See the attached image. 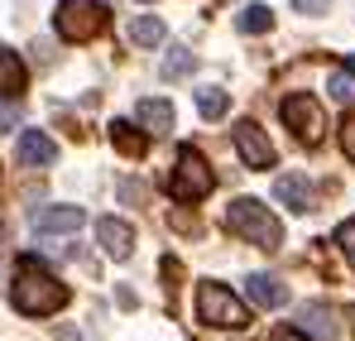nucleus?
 I'll return each instance as SVG.
<instances>
[{"label": "nucleus", "mask_w": 355, "mask_h": 341, "mask_svg": "<svg viewBox=\"0 0 355 341\" xmlns=\"http://www.w3.org/2000/svg\"><path fill=\"white\" fill-rule=\"evenodd\" d=\"M10 298L24 317H53L67 308L72 288L62 284L53 269H44L34 255H19V269H15V284H10Z\"/></svg>", "instance_id": "obj_1"}, {"label": "nucleus", "mask_w": 355, "mask_h": 341, "mask_svg": "<svg viewBox=\"0 0 355 341\" xmlns=\"http://www.w3.org/2000/svg\"><path fill=\"white\" fill-rule=\"evenodd\" d=\"M226 226H231V235L250 240L254 250H269V255L284 245V226H279V217H274L259 197H236V202L226 207Z\"/></svg>", "instance_id": "obj_2"}, {"label": "nucleus", "mask_w": 355, "mask_h": 341, "mask_svg": "<svg viewBox=\"0 0 355 341\" xmlns=\"http://www.w3.org/2000/svg\"><path fill=\"white\" fill-rule=\"evenodd\" d=\"M53 29L67 44H92L111 29V10L101 0H58L53 10Z\"/></svg>", "instance_id": "obj_3"}, {"label": "nucleus", "mask_w": 355, "mask_h": 341, "mask_svg": "<svg viewBox=\"0 0 355 341\" xmlns=\"http://www.w3.org/2000/svg\"><path fill=\"white\" fill-rule=\"evenodd\" d=\"M197 317L207 327H221V332H245L250 327V308L226 284H211V279L197 288Z\"/></svg>", "instance_id": "obj_4"}, {"label": "nucleus", "mask_w": 355, "mask_h": 341, "mask_svg": "<svg viewBox=\"0 0 355 341\" xmlns=\"http://www.w3.org/2000/svg\"><path fill=\"white\" fill-rule=\"evenodd\" d=\"M211 188H216V173H211V164H207V159H202L192 144H182V149H178L173 173H168V192H173V202H202Z\"/></svg>", "instance_id": "obj_5"}, {"label": "nucleus", "mask_w": 355, "mask_h": 341, "mask_svg": "<svg viewBox=\"0 0 355 341\" xmlns=\"http://www.w3.org/2000/svg\"><path fill=\"white\" fill-rule=\"evenodd\" d=\"M279 115H284V125L293 130V135L302 140V144H307V149H312V144H322L327 115H322V101H317V97H307V92H293V97H284Z\"/></svg>", "instance_id": "obj_6"}, {"label": "nucleus", "mask_w": 355, "mask_h": 341, "mask_svg": "<svg viewBox=\"0 0 355 341\" xmlns=\"http://www.w3.org/2000/svg\"><path fill=\"white\" fill-rule=\"evenodd\" d=\"M82 222H87V212L72 207V202H49V207L29 212V226L39 235H67V231H82Z\"/></svg>", "instance_id": "obj_7"}, {"label": "nucleus", "mask_w": 355, "mask_h": 341, "mask_svg": "<svg viewBox=\"0 0 355 341\" xmlns=\"http://www.w3.org/2000/svg\"><path fill=\"white\" fill-rule=\"evenodd\" d=\"M236 149L250 169H274V144H269V135L254 120H240L236 125Z\"/></svg>", "instance_id": "obj_8"}, {"label": "nucleus", "mask_w": 355, "mask_h": 341, "mask_svg": "<svg viewBox=\"0 0 355 341\" xmlns=\"http://www.w3.org/2000/svg\"><path fill=\"white\" fill-rule=\"evenodd\" d=\"M274 197H279L288 212H312V207H317V188L307 183V173H279V178H274Z\"/></svg>", "instance_id": "obj_9"}, {"label": "nucleus", "mask_w": 355, "mask_h": 341, "mask_svg": "<svg viewBox=\"0 0 355 341\" xmlns=\"http://www.w3.org/2000/svg\"><path fill=\"white\" fill-rule=\"evenodd\" d=\"M96 240H101V250H106L111 260H130V250H135V226L120 222V217H101V222H96Z\"/></svg>", "instance_id": "obj_10"}, {"label": "nucleus", "mask_w": 355, "mask_h": 341, "mask_svg": "<svg viewBox=\"0 0 355 341\" xmlns=\"http://www.w3.org/2000/svg\"><path fill=\"white\" fill-rule=\"evenodd\" d=\"M19 164L49 169V164H58V144H53L44 130H24V135H19Z\"/></svg>", "instance_id": "obj_11"}, {"label": "nucleus", "mask_w": 355, "mask_h": 341, "mask_svg": "<svg viewBox=\"0 0 355 341\" xmlns=\"http://www.w3.org/2000/svg\"><path fill=\"white\" fill-rule=\"evenodd\" d=\"M245 293H250L254 308H284V303H288V284L274 279V274H250V279H245Z\"/></svg>", "instance_id": "obj_12"}, {"label": "nucleus", "mask_w": 355, "mask_h": 341, "mask_svg": "<svg viewBox=\"0 0 355 341\" xmlns=\"http://www.w3.org/2000/svg\"><path fill=\"white\" fill-rule=\"evenodd\" d=\"M111 144H116L125 159H144L149 130H144V125H130V120H111Z\"/></svg>", "instance_id": "obj_13"}, {"label": "nucleus", "mask_w": 355, "mask_h": 341, "mask_svg": "<svg viewBox=\"0 0 355 341\" xmlns=\"http://www.w3.org/2000/svg\"><path fill=\"white\" fill-rule=\"evenodd\" d=\"M135 120H139L149 135H168V130H173V106H168V101H154V97H144V101L135 106Z\"/></svg>", "instance_id": "obj_14"}, {"label": "nucleus", "mask_w": 355, "mask_h": 341, "mask_svg": "<svg viewBox=\"0 0 355 341\" xmlns=\"http://www.w3.org/2000/svg\"><path fill=\"white\" fill-rule=\"evenodd\" d=\"M24 82H29V72H24L19 53H15V49H0V92H5V97H19Z\"/></svg>", "instance_id": "obj_15"}, {"label": "nucleus", "mask_w": 355, "mask_h": 341, "mask_svg": "<svg viewBox=\"0 0 355 341\" xmlns=\"http://www.w3.org/2000/svg\"><path fill=\"white\" fill-rule=\"evenodd\" d=\"M164 34H168V29H164L159 15H135V19H130V39H135L139 49H159Z\"/></svg>", "instance_id": "obj_16"}, {"label": "nucleus", "mask_w": 355, "mask_h": 341, "mask_svg": "<svg viewBox=\"0 0 355 341\" xmlns=\"http://www.w3.org/2000/svg\"><path fill=\"white\" fill-rule=\"evenodd\" d=\"M192 67H197V53L178 44V49H168L164 67H159V77H164V82H178V77H192Z\"/></svg>", "instance_id": "obj_17"}, {"label": "nucleus", "mask_w": 355, "mask_h": 341, "mask_svg": "<svg viewBox=\"0 0 355 341\" xmlns=\"http://www.w3.org/2000/svg\"><path fill=\"white\" fill-rule=\"evenodd\" d=\"M302 322H307V332H312V337H322V341L336 337V313H331V308H322V303L302 308Z\"/></svg>", "instance_id": "obj_18"}, {"label": "nucleus", "mask_w": 355, "mask_h": 341, "mask_svg": "<svg viewBox=\"0 0 355 341\" xmlns=\"http://www.w3.org/2000/svg\"><path fill=\"white\" fill-rule=\"evenodd\" d=\"M236 24H240V34H264V29H274V10L269 5H245Z\"/></svg>", "instance_id": "obj_19"}, {"label": "nucleus", "mask_w": 355, "mask_h": 341, "mask_svg": "<svg viewBox=\"0 0 355 341\" xmlns=\"http://www.w3.org/2000/svg\"><path fill=\"white\" fill-rule=\"evenodd\" d=\"M226 106H231V97H226L221 87H202V92H197V111L207 115V120H221Z\"/></svg>", "instance_id": "obj_20"}, {"label": "nucleus", "mask_w": 355, "mask_h": 341, "mask_svg": "<svg viewBox=\"0 0 355 341\" xmlns=\"http://www.w3.org/2000/svg\"><path fill=\"white\" fill-rule=\"evenodd\" d=\"M327 92H331L336 101H355V63H351V67H341V72H331Z\"/></svg>", "instance_id": "obj_21"}, {"label": "nucleus", "mask_w": 355, "mask_h": 341, "mask_svg": "<svg viewBox=\"0 0 355 341\" xmlns=\"http://www.w3.org/2000/svg\"><path fill=\"white\" fill-rule=\"evenodd\" d=\"M336 245H341V255L355 265V222H341L336 226Z\"/></svg>", "instance_id": "obj_22"}, {"label": "nucleus", "mask_w": 355, "mask_h": 341, "mask_svg": "<svg viewBox=\"0 0 355 341\" xmlns=\"http://www.w3.org/2000/svg\"><path fill=\"white\" fill-rule=\"evenodd\" d=\"M341 149H346V159L355 164V111L341 120Z\"/></svg>", "instance_id": "obj_23"}, {"label": "nucleus", "mask_w": 355, "mask_h": 341, "mask_svg": "<svg viewBox=\"0 0 355 341\" xmlns=\"http://www.w3.org/2000/svg\"><path fill=\"white\" fill-rule=\"evenodd\" d=\"M293 10H297V15H327L331 0H293Z\"/></svg>", "instance_id": "obj_24"}, {"label": "nucleus", "mask_w": 355, "mask_h": 341, "mask_svg": "<svg viewBox=\"0 0 355 341\" xmlns=\"http://www.w3.org/2000/svg\"><path fill=\"white\" fill-rule=\"evenodd\" d=\"M19 125V106L15 101H0V130H15Z\"/></svg>", "instance_id": "obj_25"}, {"label": "nucleus", "mask_w": 355, "mask_h": 341, "mask_svg": "<svg viewBox=\"0 0 355 341\" xmlns=\"http://www.w3.org/2000/svg\"><path fill=\"white\" fill-rule=\"evenodd\" d=\"M269 341H307V332H297V327H274Z\"/></svg>", "instance_id": "obj_26"}, {"label": "nucleus", "mask_w": 355, "mask_h": 341, "mask_svg": "<svg viewBox=\"0 0 355 341\" xmlns=\"http://www.w3.org/2000/svg\"><path fill=\"white\" fill-rule=\"evenodd\" d=\"M346 317H351V332H355V308H351V313H346Z\"/></svg>", "instance_id": "obj_27"}, {"label": "nucleus", "mask_w": 355, "mask_h": 341, "mask_svg": "<svg viewBox=\"0 0 355 341\" xmlns=\"http://www.w3.org/2000/svg\"><path fill=\"white\" fill-rule=\"evenodd\" d=\"M0 240H5V226H0Z\"/></svg>", "instance_id": "obj_28"}, {"label": "nucleus", "mask_w": 355, "mask_h": 341, "mask_svg": "<svg viewBox=\"0 0 355 341\" xmlns=\"http://www.w3.org/2000/svg\"><path fill=\"white\" fill-rule=\"evenodd\" d=\"M139 5H149V0H139Z\"/></svg>", "instance_id": "obj_29"}]
</instances>
